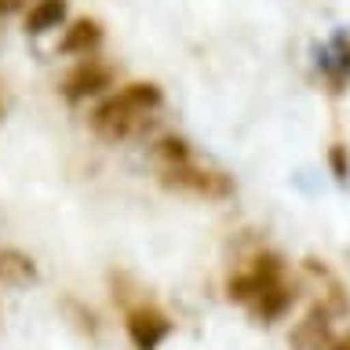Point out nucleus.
Segmentation results:
<instances>
[{
  "instance_id": "nucleus-9",
  "label": "nucleus",
  "mask_w": 350,
  "mask_h": 350,
  "mask_svg": "<svg viewBox=\"0 0 350 350\" xmlns=\"http://www.w3.org/2000/svg\"><path fill=\"white\" fill-rule=\"evenodd\" d=\"M62 18H66V0H33L26 11V33L59 29Z\"/></svg>"
},
{
  "instance_id": "nucleus-11",
  "label": "nucleus",
  "mask_w": 350,
  "mask_h": 350,
  "mask_svg": "<svg viewBox=\"0 0 350 350\" xmlns=\"http://www.w3.org/2000/svg\"><path fill=\"white\" fill-rule=\"evenodd\" d=\"M120 95H124V103H131L139 113H150V109L161 106V88L150 84V81H131V84L120 88Z\"/></svg>"
},
{
  "instance_id": "nucleus-14",
  "label": "nucleus",
  "mask_w": 350,
  "mask_h": 350,
  "mask_svg": "<svg viewBox=\"0 0 350 350\" xmlns=\"http://www.w3.org/2000/svg\"><path fill=\"white\" fill-rule=\"evenodd\" d=\"M0 120H4V95H0Z\"/></svg>"
},
{
  "instance_id": "nucleus-12",
  "label": "nucleus",
  "mask_w": 350,
  "mask_h": 350,
  "mask_svg": "<svg viewBox=\"0 0 350 350\" xmlns=\"http://www.w3.org/2000/svg\"><path fill=\"white\" fill-rule=\"evenodd\" d=\"M321 350H350V332H347V336H332Z\"/></svg>"
},
{
  "instance_id": "nucleus-13",
  "label": "nucleus",
  "mask_w": 350,
  "mask_h": 350,
  "mask_svg": "<svg viewBox=\"0 0 350 350\" xmlns=\"http://www.w3.org/2000/svg\"><path fill=\"white\" fill-rule=\"evenodd\" d=\"M22 8H26V0H0V15H15Z\"/></svg>"
},
{
  "instance_id": "nucleus-2",
  "label": "nucleus",
  "mask_w": 350,
  "mask_h": 350,
  "mask_svg": "<svg viewBox=\"0 0 350 350\" xmlns=\"http://www.w3.org/2000/svg\"><path fill=\"white\" fill-rule=\"evenodd\" d=\"M124 328H128V339H131V347H135V350H157L164 339H168L172 321L157 310V306L139 303V306H131V310H128Z\"/></svg>"
},
{
  "instance_id": "nucleus-4",
  "label": "nucleus",
  "mask_w": 350,
  "mask_h": 350,
  "mask_svg": "<svg viewBox=\"0 0 350 350\" xmlns=\"http://www.w3.org/2000/svg\"><path fill=\"white\" fill-rule=\"evenodd\" d=\"M164 183L179 186V190H193L201 197H226L230 183L226 175L208 172V168H193V164H179V168H164Z\"/></svg>"
},
{
  "instance_id": "nucleus-10",
  "label": "nucleus",
  "mask_w": 350,
  "mask_h": 350,
  "mask_svg": "<svg viewBox=\"0 0 350 350\" xmlns=\"http://www.w3.org/2000/svg\"><path fill=\"white\" fill-rule=\"evenodd\" d=\"M153 157L161 161V168H179V164H190V142L179 135H164L153 142Z\"/></svg>"
},
{
  "instance_id": "nucleus-6",
  "label": "nucleus",
  "mask_w": 350,
  "mask_h": 350,
  "mask_svg": "<svg viewBox=\"0 0 350 350\" xmlns=\"http://www.w3.org/2000/svg\"><path fill=\"white\" fill-rule=\"evenodd\" d=\"M328 339H332V321H328L325 306H314V310L306 314L303 321L295 325V332H292V343L299 350H321Z\"/></svg>"
},
{
  "instance_id": "nucleus-1",
  "label": "nucleus",
  "mask_w": 350,
  "mask_h": 350,
  "mask_svg": "<svg viewBox=\"0 0 350 350\" xmlns=\"http://www.w3.org/2000/svg\"><path fill=\"white\" fill-rule=\"evenodd\" d=\"M146 113H139L131 103H124V95H109L106 103H98V109L92 113V128L98 131L103 139H128L131 131H135Z\"/></svg>"
},
{
  "instance_id": "nucleus-7",
  "label": "nucleus",
  "mask_w": 350,
  "mask_h": 350,
  "mask_svg": "<svg viewBox=\"0 0 350 350\" xmlns=\"http://www.w3.org/2000/svg\"><path fill=\"white\" fill-rule=\"evenodd\" d=\"M37 281V262L18 248H0V284L8 288H29Z\"/></svg>"
},
{
  "instance_id": "nucleus-8",
  "label": "nucleus",
  "mask_w": 350,
  "mask_h": 350,
  "mask_svg": "<svg viewBox=\"0 0 350 350\" xmlns=\"http://www.w3.org/2000/svg\"><path fill=\"white\" fill-rule=\"evenodd\" d=\"M98 44H103V26H98L95 18H77L73 26L62 33L59 51L62 55H88V51H95Z\"/></svg>"
},
{
  "instance_id": "nucleus-3",
  "label": "nucleus",
  "mask_w": 350,
  "mask_h": 350,
  "mask_svg": "<svg viewBox=\"0 0 350 350\" xmlns=\"http://www.w3.org/2000/svg\"><path fill=\"white\" fill-rule=\"evenodd\" d=\"M106 88H113V70L103 62H95V59H88L62 81V95L70 98V103H81V98L103 95Z\"/></svg>"
},
{
  "instance_id": "nucleus-5",
  "label": "nucleus",
  "mask_w": 350,
  "mask_h": 350,
  "mask_svg": "<svg viewBox=\"0 0 350 350\" xmlns=\"http://www.w3.org/2000/svg\"><path fill=\"white\" fill-rule=\"evenodd\" d=\"M292 299H295V292L284 284V278H278V281H267V284H262L259 295H256L248 306H252V314H256L259 321L270 325V321H281V317L292 310Z\"/></svg>"
}]
</instances>
